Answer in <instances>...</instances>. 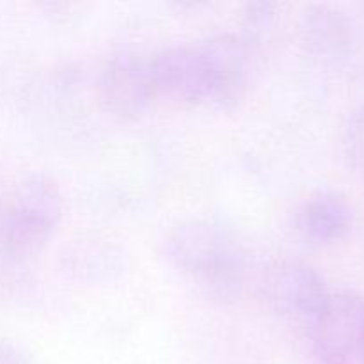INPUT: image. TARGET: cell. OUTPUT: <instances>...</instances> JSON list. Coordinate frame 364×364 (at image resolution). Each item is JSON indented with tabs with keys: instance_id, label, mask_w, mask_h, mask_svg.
Returning a JSON list of instances; mask_svg holds the SVG:
<instances>
[{
	"instance_id": "cell-1",
	"label": "cell",
	"mask_w": 364,
	"mask_h": 364,
	"mask_svg": "<svg viewBox=\"0 0 364 364\" xmlns=\"http://www.w3.org/2000/svg\"><path fill=\"white\" fill-rule=\"evenodd\" d=\"M167 259L217 299H235L244 284V255L228 230L208 220H185L166 240Z\"/></svg>"
},
{
	"instance_id": "cell-2",
	"label": "cell",
	"mask_w": 364,
	"mask_h": 364,
	"mask_svg": "<svg viewBox=\"0 0 364 364\" xmlns=\"http://www.w3.org/2000/svg\"><path fill=\"white\" fill-rule=\"evenodd\" d=\"M64 199L60 188L48 176H34L18 192L7 220V245L20 258L41 251L60 224Z\"/></svg>"
},
{
	"instance_id": "cell-3",
	"label": "cell",
	"mask_w": 364,
	"mask_h": 364,
	"mask_svg": "<svg viewBox=\"0 0 364 364\" xmlns=\"http://www.w3.org/2000/svg\"><path fill=\"white\" fill-rule=\"evenodd\" d=\"M309 338L323 364L359 358L364 347V295L352 290L331 291L309 323Z\"/></svg>"
},
{
	"instance_id": "cell-4",
	"label": "cell",
	"mask_w": 364,
	"mask_h": 364,
	"mask_svg": "<svg viewBox=\"0 0 364 364\" xmlns=\"http://www.w3.org/2000/svg\"><path fill=\"white\" fill-rule=\"evenodd\" d=\"M323 277L299 259H277L263 276V295L272 311L284 318L309 323L329 297Z\"/></svg>"
},
{
	"instance_id": "cell-5",
	"label": "cell",
	"mask_w": 364,
	"mask_h": 364,
	"mask_svg": "<svg viewBox=\"0 0 364 364\" xmlns=\"http://www.w3.org/2000/svg\"><path fill=\"white\" fill-rule=\"evenodd\" d=\"M98 92L109 112L127 119L141 116L159 95L149 59L135 53L112 57L100 73Z\"/></svg>"
},
{
	"instance_id": "cell-6",
	"label": "cell",
	"mask_w": 364,
	"mask_h": 364,
	"mask_svg": "<svg viewBox=\"0 0 364 364\" xmlns=\"http://www.w3.org/2000/svg\"><path fill=\"white\" fill-rule=\"evenodd\" d=\"M301 38L313 55L338 66L350 64L361 48L355 18L333 4L306 7L301 16Z\"/></svg>"
},
{
	"instance_id": "cell-7",
	"label": "cell",
	"mask_w": 364,
	"mask_h": 364,
	"mask_svg": "<svg viewBox=\"0 0 364 364\" xmlns=\"http://www.w3.org/2000/svg\"><path fill=\"white\" fill-rule=\"evenodd\" d=\"M198 46L208 70V102L220 109H235L247 91V45L238 36L220 34Z\"/></svg>"
},
{
	"instance_id": "cell-8",
	"label": "cell",
	"mask_w": 364,
	"mask_h": 364,
	"mask_svg": "<svg viewBox=\"0 0 364 364\" xmlns=\"http://www.w3.org/2000/svg\"><path fill=\"white\" fill-rule=\"evenodd\" d=\"M151 63L156 92L191 105L210 100L208 70L199 46H171L162 50Z\"/></svg>"
},
{
	"instance_id": "cell-9",
	"label": "cell",
	"mask_w": 364,
	"mask_h": 364,
	"mask_svg": "<svg viewBox=\"0 0 364 364\" xmlns=\"http://www.w3.org/2000/svg\"><path fill=\"white\" fill-rule=\"evenodd\" d=\"M354 226V210L336 192H318L306 199L295 213V230L311 245L340 242Z\"/></svg>"
},
{
	"instance_id": "cell-10",
	"label": "cell",
	"mask_w": 364,
	"mask_h": 364,
	"mask_svg": "<svg viewBox=\"0 0 364 364\" xmlns=\"http://www.w3.org/2000/svg\"><path fill=\"white\" fill-rule=\"evenodd\" d=\"M343 153L352 169L364 176V103L352 110L345 123Z\"/></svg>"
},
{
	"instance_id": "cell-11",
	"label": "cell",
	"mask_w": 364,
	"mask_h": 364,
	"mask_svg": "<svg viewBox=\"0 0 364 364\" xmlns=\"http://www.w3.org/2000/svg\"><path fill=\"white\" fill-rule=\"evenodd\" d=\"M276 18V6L270 2H255L247 4L244 13V39L245 45H251L252 41H258L259 38L265 36V32L270 31Z\"/></svg>"
},
{
	"instance_id": "cell-12",
	"label": "cell",
	"mask_w": 364,
	"mask_h": 364,
	"mask_svg": "<svg viewBox=\"0 0 364 364\" xmlns=\"http://www.w3.org/2000/svg\"><path fill=\"white\" fill-rule=\"evenodd\" d=\"M0 364H34L23 350L9 343H0Z\"/></svg>"
},
{
	"instance_id": "cell-13",
	"label": "cell",
	"mask_w": 364,
	"mask_h": 364,
	"mask_svg": "<svg viewBox=\"0 0 364 364\" xmlns=\"http://www.w3.org/2000/svg\"><path fill=\"white\" fill-rule=\"evenodd\" d=\"M338 364H358V358L348 359V361H345V363H338Z\"/></svg>"
},
{
	"instance_id": "cell-14",
	"label": "cell",
	"mask_w": 364,
	"mask_h": 364,
	"mask_svg": "<svg viewBox=\"0 0 364 364\" xmlns=\"http://www.w3.org/2000/svg\"><path fill=\"white\" fill-rule=\"evenodd\" d=\"M361 359L364 361V347H363V352H361Z\"/></svg>"
}]
</instances>
